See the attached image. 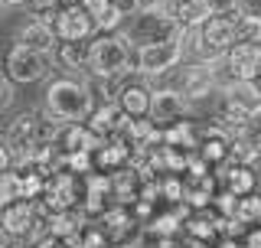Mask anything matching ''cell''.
Segmentation results:
<instances>
[{"mask_svg": "<svg viewBox=\"0 0 261 248\" xmlns=\"http://www.w3.org/2000/svg\"><path fill=\"white\" fill-rule=\"evenodd\" d=\"M46 108L59 121H88V114L95 108V95L88 88V82L56 79L46 88Z\"/></svg>", "mask_w": 261, "mask_h": 248, "instance_id": "6da1fadb", "label": "cell"}, {"mask_svg": "<svg viewBox=\"0 0 261 248\" xmlns=\"http://www.w3.org/2000/svg\"><path fill=\"white\" fill-rule=\"evenodd\" d=\"M193 36V30L176 27L173 36H163V39H150V43H141L134 56V65L141 76H163V72L176 69L179 59L186 53V39Z\"/></svg>", "mask_w": 261, "mask_h": 248, "instance_id": "7a4b0ae2", "label": "cell"}, {"mask_svg": "<svg viewBox=\"0 0 261 248\" xmlns=\"http://www.w3.org/2000/svg\"><path fill=\"white\" fill-rule=\"evenodd\" d=\"M130 62V49H127V39L118 36V33H101V36L92 39V62L88 69L101 79H118L121 72L127 69Z\"/></svg>", "mask_w": 261, "mask_h": 248, "instance_id": "3957f363", "label": "cell"}, {"mask_svg": "<svg viewBox=\"0 0 261 248\" xmlns=\"http://www.w3.org/2000/svg\"><path fill=\"white\" fill-rule=\"evenodd\" d=\"M49 53H39V49H30V46H20L16 43L7 56V76L20 85H33V82L46 79L49 76Z\"/></svg>", "mask_w": 261, "mask_h": 248, "instance_id": "277c9868", "label": "cell"}, {"mask_svg": "<svg viewBox=\"0 0 261 248\" xmlns=\"http://www.w3.org/2000/svg\"><path fill=\"white\" fill-rule=\"evenodd\" d=\"M225 69L232 79H258L261 72V43L251 39H239L225 49Z\"/></svg>", "mask_w": 261, "mask_h": 248, "instance_id": "5b68a950", "label": "cell"}, {"mask_svg": "<svg viewBox=\"0 0 261 248\" xmlns=\"http://www.w3.org/2000/svg\"><path fill=\"white\" fill-rule=\"evenodd\" d=\"M53 27H56V33H59V39H88L98 30L95 16L88 13L82 4L79 7H62V13H56Z\"/></svg>", "mask_w": 261, "mask_h": 248, "instance_id": "8992f818", "label": "cell"}, {"mask_svg": "<svg viewBox=\"0 0 261 248\" xmlns=\"http://www.w3.org/2000/svg\"><path fill=\"white\" fill-rule=\"evenodd\" d=\"M36 226H43V219L36 216V203L30 200H16L10 206H4V232L13 238L30 235Z\"/></svg>", "mask_w": 261, "mask_h": 248, "instance_id": "52a82bcc", "label": "cell"}, {"mask_svg": "<svg viewBox=\"0 0 261 248\" xmlns=\"http://www.w3.org/2000/svg\"><path fill=\"white\" fill-rule=\"evenodd\" d=\"M127 114L124 108H121L118 102H105V105H98V108H92V114H88V128L95 131V134H101L105 140L114 137V134H121V131L127 128Z\"/></svg>", "mask_w": 261, "mask_h": 248, "instance_id": "ba28073f", "label": "cell"}, {"mask_svg": "<svg viewBox=\"0 0 261 248\" xmlns=\"http://www.w3.org/2000/svg\"><path fill=\"white\" fill-rule=\"evenodd\" d=\"M16 43L20 46H30V49H39V53H53L59 46V33L49 20H30L27 27L16 30Z\"/></svg>", "mask_w": 261, "mask_h": 248, "instance_id": "9c48e42d", "label": "cell"}, {"mask_svg": "<svg viewBox=\"0 0 261 248\" xmlns=\"http://www.w3.org/2000/svg\"><path fill=\"white\" fill-rule=\"evenodd\" d=\"M186 108H190V102H186V92L179 95L176 88H160V92H153L150 118L157 121V124H170V121L183 118Z\"/></svg>", "mask_w": 261, "mask_h": 248, "instance_id": "30bf717a", "label": "cell"}, {"mask_svg": "<svg viewBox=\"0 0 261 248\" xmlns=\"http://www.w3.org/2000/svg\"><path fill=\"white\" fill-rule=\"evenodd\" d=\"M118 105L124 108L127 118H150V105H153V92L144 85H124L118 92Z\"/></svg>", "mask_w": 261, "mask_h": 248, "instance_id": "8fae6325", "label": "cell"}, {"mask_svg": "<svg viewBox=\"0 0 261 248\" xmlns=\"http://www.w3.org/2000/svg\"><path fill=\"white\" fill-rule=\"evenodd\" d=\"M56 59H59L62 69H85L92 62V43H85V39H59Z\"/></svg>", "mask_w": 261, "mask_h": 248, "instance_id": "7c38bea8", "label": "cell"}, {"mask_svg": "<svg viewBox=\"0 0 261 248\" xmlns=\"http://www.w3.org/2000/svg\"><path fill=\"white\" fill-rule=\"evenodd\" d=\"M199 157H206L212 167H219V163H228L232 160V140H228L222 131H209V134L199 137Z\"/></svg>", "mask_w": 261, "mask_h": 248, "instance_id": "4fadbf2b", "label": "cell"}, {"mask_svg": "<svg viewBox=\"0 0 261 248\" xmlns=\"http://www.w3.org/2000/svg\"><path fill=\"white\" fill-rule=\"evenodd\" d=\"M225 189H232L235 196H248L255 193V173H251V163H242V160H228L225 163Z\"/></svg>", "mask_w": 261, "mask_h": 248, "instance_id": "5bb4252c", "label": "cell"}, {"mask_svg": "<svg viewBox=\"0 0 261 248\" xmlns=\"http://www.w3.org/2000/svg\"><path fill=\"white\" fill-rule=\"evenodd\" d=\"M225 95H228V102H235V105L251 111L261 102V85H258V79H232L225 85Z\"/></svg>", "mask_w": 261, "mask_h": 248, "instance_id": "9a60e30c", "label": "cell"}, {"mask_svg": "<svg viewBox=\"0 0 261 248\" xmlns=\"http://www.w3.org/2000/svg\"><path fill=\"white\" fill-rule=\"evenodd\" d=\"M209 88H212V69H206V65H190L183 72V92L190 98L209 95Z\"/></svg>", "mask_w": 261, "mask_h": 248, "instance_id": "2e32d148", "label": "cell"}, {"mask_svg": "<svg viewBox=\"0 0 261 248\" xmlns=\"http://www.w3.org/2000/svg\"><path fill=\"white\" fill-rule=\"evenodd\" d=\"M163 144L193 151V147H199V134H196V128L190 121H170V128L163 131Z\"/></svg>", "mask_w": 261, "mask_h": 248, "instance_id": "e0dca14e", "label": "cell"}, {"mask_svg": "<svg viewBox=\"0 0 261 248\" xmlns=\"http://www.w3.org/2000/svg\"><path fill=\"white\" fill-rule=\"evenodd\" d=\"M235 219H242L245 226H255V222H261V196H255V193L239 196V209H235Z\"/></svg>", "mask_w": 261, "mask_h": 248, "instance_id": "ac0fdd59", "label": "cell"}, {"mask_svg": "<svg viewBox=\"0 0 261 248\" xmlns=\"http://www.w3.org/2000/svg\"><path fill=\"white\" fill-rule=\"evenodd\" d=\"M235 30H239V39H251V43H261V16L258 13H235Z\"/></svg>", "mask_w": 261, "mask_h": 248, "instance_id": "d6986e66", "label": "cell"}, {"mask_svg": "<svg viewBox=\"0 0 261 248\" xmlns=\"http://www.w3.org/2000/svg\"><path fill=\"white\" fill-rule=\"evenodd\" d=\"M216 229H219L216 219H202V216H196V219L186 222V235L196 238V242H209V238H216Z\"/></svg>", "mask_w": 261, "mask_h": 248, "instance_id": "ffe728a7", "label": "cell"}, {"mask_svg": "<svg viewBox=\"0 0 261 248\" xmlns=\"http://www.w3.org/2000/svg\"><path fill=\"white\" fill-rule=\"evenodd\" d=\"M20 200V173H0V206H10Z\"/></svg>", "mask_w": 261, "mask_h": 248, "instance_id": "44dd1931", "label": "cell"}, {"mask_svg": "<svg viewBox=\"0 0 261 248\" xmlns=\"http://www.w3.org/2000/svg\"><path fill=\"white\" fill-rule=\"evenodd\" d=\"M235 137H245L251 147H255V154L261 157V121H248L245 128H239V134Z\"/></svg>", "mask_w": 261, "mask_h": 248, "instance_id": "7402d4cb", "label": "cell"}, {"mask_svg": "<svg viewBox=\"0 0 261 248\" xmlns=\"http://www.w3.org/2000/svg\"><path fill=\"white\" fill-rule=\"evenodd\" d=\"M121 20H124V16L114 10V7H108V10H105L101 16H95V27L101 30V33H114V30L121 27Z\"/></svg>", "mask_w": 261, "mask_h": 248, "instance_id": "603a6c76", "label": "cell"}, {"mask_svg": "<svg viewBox=\"0 0 261 248\" xmlns=\"http://www.w3.org/2000/svg\"><path fill=\"white\" fill-rule=\"evenodd\" d=\"M209 13L216 16H228V13H239V0H202Z\"/></svg>", "mask_w": 261, "mask_h": 248, "instance_id": "cb8c5ba5", "label": "cell"}, {"mask_svg": "<svg viewBox=\"0 0 261 248\" xmlns=\"http://www.w3.org/2000/svg\"><path fill=\"white\" fill-rule=\"evenodd\" d=\"M111 7H114V10H118V13L127 20V16H137L147 4H144V0H111Z\"/></svg>", "mask_w": 261, "mask_h": 248, "instance_id": "d4e9b609", "label": "cell"}, {"mask_svg": "<svg viewBox=\"0 0 261 248\" xmlns=\"http://www.w3.org/2000/svg\"><path fill=\"white\" fill-rule=\"evenodd\" d=\"M13 79H0V111H7L13 105Z\"/></svg>", "mask_w": 261, "mask_h": 248, "instance_id": "484cf974", "label": "cell"}, {"mask_svg": "<svg viewBox=\"0 0 261 248\" xmlns=\"http://www.w3.org/2000/svg\"><path fill=\"white\" fill-rule=\"evenodd\" d=\"M82 7H85L92 16H101V13L111 7V0H82Z\"/></svg>", "mask_w": 261, "mask_h": 248, "instance_id": "4316f807", "label": "cell"}, {"mask_svg": "<svg viewBox=\"0 0 261 248\" xmlns=\"http://www.w3.org/2000/svg\"><path fill=\"white\" fill-rule=\"evenodd\" d=\"M13 163V154H10V144H0V173H7Z\"/></svg>", "mask_w": 261, "mask_h": 248, "instance_id": "83f0119b", "label": "cell"}, {"mask_svg": "<svg viewBox=\"0 0 261 248\" xmlns=\"http://www.w3.org/2000/svg\"><path fill=\"white\" fill-rule=\"evenodd\" d=\"M245 248H261V222L251 229L248 235H245Z\"/></svg>", "mask_w": 261, "mask_h": 248, "instance_id": "f1b7e54d", "label": "cell"}, {"mask_svg": "<svg viewBox=\"0 0 261 248\" xmlns=\"http://www.w3.org/2000/svg\"><path fill=\"white\" fill-rule=\"evenodd\" d=\"M30 4H33V7H39V10H49V7L59 4V0H30Z\"/></svg>", "mask_w": 261, "mask_h": 248, "instance_id": "f546056e", "label": "cell"}, {"mask_svg": "<svg viewBox=\"0 0 261 248\" xmlns=\"http://www.w3.org/2000/svg\"><path fill=\"white\" fill-rule=\"evenodd\" d=\"M251 121H261V102L255 105V108H251Z\"/></svg>", "mask_w": 261, "mask_h": 248, "instance_id": "4dcf8cb0", "label": "cell"}, {"mask_svg": "<svg viewBox=\"0 0 261 248\" xmlns=\"http://www.w3.org/2000/svg\"><path fill=\"white\" fill-rule=\"evenodd\" d=\"M59 4H62V7H79L82 0H59Z\"/></svg>", "mask_w": 261, "mask_h": 248, "instance_id": "1f68e13d", "label": "cell"}, {"mask_svg": "<svg viewBox=\"0 0 261 248\" xmlns=\"http://www.w3.org/2000/svg\"><path fill=\"white\" fill-rule=\"evenodd\" d=\"M0 229H4V206H0Z\"/></svg>", "mask_w": 261, "mask_h": 248, "instance_id": "d6a6232c", "label": "cell"}, {"mask_svg": "<svg viewBox=\"0 0 261 248\" xmlns=\"http://www.w3.org/2000/svg\"><path fill=\"white\" fill-rule=\"evenodd\" d=\"M258 82H261V72H258Z\"/></svg>", "mask_w": 261, "mask_h": 248, "instance_id": "836d02e7", "label": "cell"}, {"mask_svg": "<svg viewBox=\"0 0 261 248\" xmlns=\"http://www.w3.org/2000/svg\"><path fill=\"white\" fill-rule=\"evenodd\" d=\"M0 7H4V0H0Z\"/></svg>", "mask_w": 261, "mask_h": 248, "instance_id": "e575fe53", "label": "cell"}]
</instances>
